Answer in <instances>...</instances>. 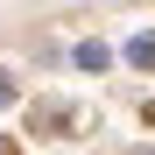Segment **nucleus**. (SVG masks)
Here are the masks:
<instances>
[{"instance_id": "f257e3e1", "label": "nucleus", "mask_w": 155, "mask_h": 155, "mask_svg": "<svg viewBox=\"0 0 155 155\" xmlns=\"http://www.w3.org/2000/svg\"><path fill=\"white\" fill-rule=\"evenodd\" d=\"M0 106H7V78H0Z\"/></svg>"}]
</instances>
